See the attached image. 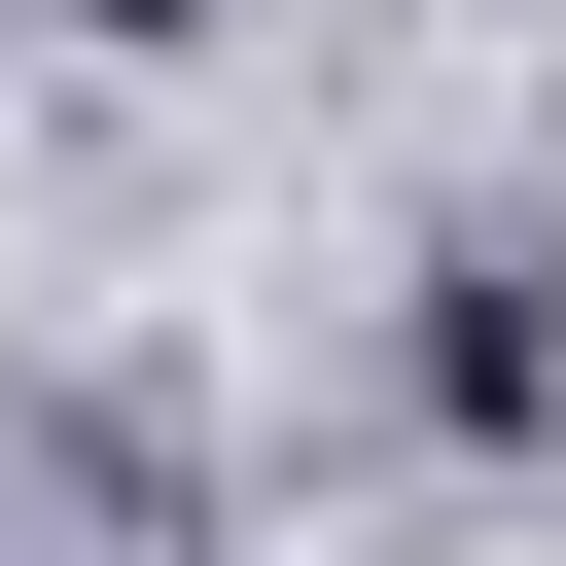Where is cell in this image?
Here are the masks:
<instances>
[{"label":"cell","instance_id":"obj_1","mask_svg":"<svg viewBox=\"0 0 566 566\" xmlns=\"http://www.w3.org/2000/svg\"><path fill=\"white\" fill-rule=\"evenodd\" d=\"M424 389H460V424H531V389H566V283H531V248H460V283H424Z\"/></svg>","mask_w":566,"mask_h":566},{"label":"cell","instance_id":"obj_2","mask_svg":"<svg viewBox=\"0 0 566 566\" xmlns=\"http://www.w3.org/2000/svg\"><path fill=\"white\" fill-rule=\"evenodd\" d=\"M71 35H212V0H71Z\"/></svg>","mask_w":566,"mask_h":566}]
</instances>
